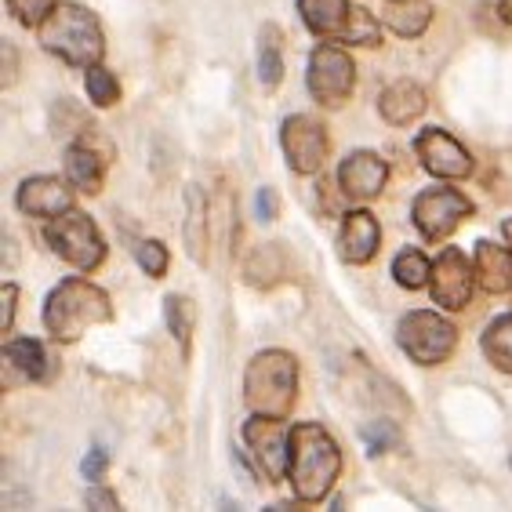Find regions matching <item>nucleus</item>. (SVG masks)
<instances>
[{
    "mask_svg": "<svg viewBox=\"0 0 512 512\" xmlns=\"http://www.w3.org/2000/svg\"><path fill=\"white\" fill-rule=\"evenodd\" d=\"M280 146H284L287 168L295 175H316L324 168L331 142H327V128L320 120L309 117V113H295L280 128Z\"/></svg>",
    "mask_w": 512,
    "mask_h": 512,
    "instance_id": "nucleus-9",
    "label": "nucleus"
},
{
    "mask_svg": "<svg viewBox=\"0 0 512 512\" xmlns=\"http://www.w3.org/2000/svg\"><path fill=\"white\" fill-rule=\"evenodd\" d=\"M414 153L422 160V168L436 178H469L473 175V157L469 149L444 128H425L414 138Z\"/></svg>",
    "mask_w": 512,
    "mask_h": 512,
    "instance_id": "nucleus-12",
    "label": "nucleus"
},
{
    "mask_svg": "<svg viewBox=\"0 0 512 512\" xmlns=\"http://www.w3.org/2000/svg\"><path fill=\"white\" fill-rule=\"evenodd\" d=\"M244 440L251 447V454L258 458L266 480L280 483L287 480V451H291V425H284V418L273 414H255L244 425Z\"/></svg>",
    "mask_w": 512,
    "mask_h": 512,
    "instance_id": "nucleus-10",
    "label": "nucleus"
},
{
    "mask_svg": "<svg viewBox=\"0 0 512 512\" xmlns=\"http://www.w3.org/2000/svg\"><path fill=\"white\" fill-rule=\"evenodd\" d=\"M84 505H88V509H102V512L120 509L117 494L106 491V487H88V494H84Z\"/></svg>",
    "mask_w": 512,
    "mask_h": 512,
    "instance_id": "nucleus-34",
    "label": "nucleus"
},
{
    "mask_svg": "<svg viewBox=\"0 0 512 512\" xmlns=\"http://www.w3.org/2000/svg\"><path fill=\"white\" fill-rule=\"evenodd\" d=\"M186 247L193 262L207 258V200L200 186L186 189Z\"/></svg>",
    "mask_w": 512,
    "mask_h": 512,
    "instance_id": "nucleus-22",
    "label": "nucleus"
},
{
    "mask_svg": "<svg viewBox=\"0 0 512 512\" xmlns=\"http://www.w3.org/2000/svg\"><path fill=\"white\" fill-rule=\"evenodd\" d=\"M389 182V164L371 149H356L338 168V189L349 200H375Z\"/></svg>",
    "mask_w": 512,
    "mask_h": 512,
    "instance_id": "nucleus-13",
    "label": "nucleus"
},
{
    "mask_svg": "<svg viewBox=\"0 0 512 512\" xmlns=\"http://www.w3.org/2000/svg\"><path fill=\"white\" fill-rule=\"evenodd\" d=\"M342 476V451L335 436L320 422L291 425V451H287V480L298 502H324Z\"/></svg>",
    "mask_w": 512,
    "mask_h": 512,
    "instance_id": "nucleus-1",
    "label": "nucleus"
},
{
    "mask_svg": "<svg viewBox=\"0 0 512 512\" xmlns=\"http://www.w3.org/2000/svg\"><path fill=\"white\" fill-rule=\"evenodd\" d=\"M309 95L320 106L338 109L342 102H349L356 88V66L349 59V51L338 44H316L309 55V73H306Z\"/></svg>",
    "mask_w": 512,
    "mask_h": 512,
    "instance_id": "nucleus-7",
    "label": "nucleus"
},
{
    "mask_svg": "<svg viewBox=\"0 0 512 512\" xmlns=\"http://www.w3.org/2000/svg\"><path fill=\"white\" fill-rule=\"evenodd\" d=\"M429 99H425L422 84H414V80H393L389 88L378 95V113H382L389 124L396 128H407L414 120L422 117Z\"/></svg>",
    "mask_w": 512,
    "mask_h": 512,
    "instance_id": "nucleus-16",
    "label": "nucleus"
},
{
    "mask_svg": "<svg viewBox=\"0 0 512 512\" xmlns=\"http://www.w3.org/2000/svg\"><path fill=\"white\" fill-rule=\"evenodd\" d=\"M480 345H483V356H487L498 371L512 375V313L494 316L491 324H487V331H483Z\"/></svg>",
    "mask_w": 512,
    "mask_h": 512,
    "instance_id": "nucleus-23",
    "label": "nucleus"
},
{
    "mask_svg": "<svg viewBox=\"0 0 512 512\" xmlns=\"http://www.w3.org/2000/svg\"><path fill=\"white\" fill-rule=\"evenodd\" d=\"M338 40H342V44H356V48H378V44H382V22L367 8H356L353 4L349 22H345V30Z\"/></svg>",
    "mask_w": 512,
    "mask_h": 512,
    "instance_id": "nucleus-27",
    "label": "nucleus"
},
{
    "mask_svg": "<svg viewBox=\"0 0 512 512\" xmlns=\"http://www.w3.org/2000/svg\"><path fill=\"white\" fill-rule=\"evenodd\" d=\"M37 37L48 55H59L66 66L77 69L99 66L102 55H106V37H102L95 11L80 8V4H59L37 26Z\"/></svg>",
    "mask_w": 512,
    "mask_h": 512,
    "instance_id": "nucleus-2",
    "label": "nucleus"
},
{
    "mask_svg": "<svg viewBox=\"0 0 512 512\" xmlns=\"http://www.w3.org/2000/svg\"><path fill=\"white\" fill-rule=\"evenodd\" d=\"M509 465H512V458H509Z\"/></svg>",
    "mask_w": 512,
    "mask_h": 512,
    "instance_id": "nucleus-39",
    "label": "nucleus"
},
{
    "mask_svg": "<svg viewBox=\"0 0 512 512\" xmlns=\"http://www.w3.org/2000/svg\"><path fill=\"white\" fill-rule=\"evenodd\" d=\"M498 15L512 26V0H502V4H498Z\"/></svg>",
    "mask_w": 512,
    "mask_h": 512,
    "instance_id": "nucleus-37",
    "label": "nucleus"
},
{
    "mask_svg": "<svg viewBox=\"0 0 512 512\" xmlns=\"http://www.w3.org/2000/svg\"><path fill=\"white\" fill-rule=\"evenodd\" d=\"M0 55H4V80H0V84H4V88H11V84H15V69H19L15 44H11V40H4V44H0Z\"/></svg>",
    "mask_w": 512,
    "mask_h": 512,
    "instance_id": "nucleus-36",
    "label": "nucleus"
},
{
    "mask_svg": "<svg viewBox=\"0 0 512 512\" xmlns=\"http://www.w3.org/2000/svg\"><path fill=\"white\" fill-rule=\"evenodd\" d=\"M393 276H396V284L404 287V291H422V287H429V280H433V262H429L422 251L407 247V251H400V255H396Z\"/></svg>",
    "mask_w": 512,
    "mask_h": 512,
    "instance_id": "nucleus-25",
    "label": "nucleus"
},
{
    "mask_svg": "<svg viewBox=\"0 0 512 512\" xmlns=\"http://www.w3.org/2000/svg\"><path fill=\"white\" fill-rule=\"evenodd\" d=\"M106 469H109L106 447H91V451L84 454V462H80V473H84V480H91V483H99L102 476H106Z\"/></svg>",
    "mask_w": 512,
    "mask_h": 512,
    "instance_id": "nucleus-32",
    "label": "nucleus"
},
{
    "mask_svg": "<svg viewBox=\"0 0 512 512\" xmlns=\"http://www.w3.org/2000/svg\"><path fill=\"white\" fill-rule=\"evenodd\" d=\"M476 284H480V280H476V266L465 258V251L444 247V255L436 258V266H433V280H429V295H433L436 306L458 313V309L469 306Z\"/></svg>",
    "mask_w": 512,
    "mask_h": 512,
    "instance_id": "nucleus-11",
    "label": "nucleus"
},
{
    "mask_svg": "<svg viewBox=\"0 0 512 512\" xmlns=\"http://www.w3.org/2000/svg\"><path fill=\"white\" fill-rule=\"evenodd\" d=\"M473 211V200L465 197V193H458L451 186H436L414 197L411 218L425 240H447Z\"/></svg>",
    "mask_w": 512,
    "mask_h": 512,
    "instance_id": "nucleus-8",
    "label": "nucleus"
},
{
    "mask_svg": "<svg viewBox=\"0 0 512 512\" xmlns=\"http://www.w3.org/2000/svg\"><path fill=\"white\" fill-rule=\"evenodd\" d=\"M244 400L255 414L287 418L298 400V360L284 349L251 356L244 371Z\"/></svg>",
    "mask_w": 512,
    "mask_h": 512,
    "instance_id": "nucleus-4",
    "label": "nucleus"
},
{
    "mask_svg": "<svg viewBox=\"0 0 512 512\" xmlns=\"http://www.w3.org/2000/svg\"><path fill=\"white\" fill-rule=\"evenodd\" d=\"M255 211L262 222H276V215H280V197H276L273 186H262L255 197Z\"/></svg>",
    "mask_w": 512,
    "mask_h": 512,
    "instance_id": "nucleus-33",
    "label": "nucleus"
},
{
    "mask_svg": "<svg viewBox=\"0 0 512 512\" xmlns=\"http://www.w3.org/2000/svg\"><path fill=\"white\" fill-rule=\"evenodd\" d=\"M84 88H88V99L95 102L99 109L117 106V99H120V84L106 66L84 69Z\"/></svg>",
    "mask_w": 512,
    "mask_h": 512,
    "instance_id": "nucleus-28",
    "label": "nucleus"
},
{
    "mask_svg": "<svg viewBox=\"0 0 512 512\" xmlns=\"http://www.w3.org/2000/svg\"><path fill=\"white\" fill-rule=\"evenodd\" d=\"M113 320V302L99 284L69 276L48 295L44 306V327L55 342H77L80 335H88L91 327L109 324Z\"/></svg>",
    "mask_w": 512,
    "mask_h": 512,
    "instance_id": "nucleus-3",
    "label": "nucleus"
},
{
    "mask_svg": "<svg viewBox=\"0 0 512 512\" xmlns=\"http://www.w3.org/2000/svg\"><path fill=\"white\" fill-rule=\"evenodd\" d=\"M502 237H505V244H509V251H512V218H505V226H502Z\"/></svg>",
    "mask_w": 512,
    "mask_h": 512,
    "instance_id": "nucleus-38",
    "label": "nucleus"
},
{
    "mask_svg": "<svg viewBox=\"0 0 512 512\" xmlns=\"http://www.w3.org/2000/svg\"><path fill=\"white\" fill-rule=\"evenodd\" d=\"M382 22L396 37H422L433 22V4L429 0H389L382 11Z\"/></svg>",
    "mask_w": 512,
    "mask_h": 512,
    "instance_id": "nucleus-21",
    "label": "nucleus"
},
{
    "mask_svg": "<svg viewBox=\"0 0 512 512\" xmlns=\"http://www.w3.org/2000/svg\"><path fill=\"white\" fill-rule=\"evenodd\" d=\"M338 247L349 266H367L382 247V226L371 211H349L338 229Z\"/></svg>",
    "mask_w": 512,
    "mask_h": 512,
    "instance_id": "nucleus-15",
    "label": "nucleus"
},
{
    "mask_svg": "<svg viewBox=\"0 0 512 512\" xmlns=\"http://www.w3.org/2000/svg\"><path fill=\"white\" fill-rule=\"evenodd\" d=\"M284 80V55H280V30L266 26L258 37V84L273 91Z\"/></svg>",
    "mask_w": 512,
    "mask_h": 512,
    "instance_id": "nucleus-24",
    "label": "nucleus"
},
{
    "mask_svg": "<svg viewBox=\"0 0 512 512\" xmlns=\"http://www.w3.org/2000/svg\"><path fill=\"white\" fill-rule=\"evenodd\" d=\"M360 436H364V444L371 454H385L389 447L400 444V429H396L393 422H367L364 429H360Z\"/></svg>",
    "mask_w": 512,
    "mask_h": 512,
    "instance_id": "nucleus-31",
    "label": "nucleus"
},
{
    "mask_svg": "<svg viewBox=\"0 0 512 512\" xmlns=\"http://www.w3.org/2000/svg\"><path fill=\"white\" fill-rule=\"evenodd\" d=\"M66 178L77 193L95 197V193H102V182H106V160L88 142H73L66 149Z\"/></svg>",
    "mask_w": 512,
    "mask_h": 512,
    "instance_id": "nucleus-18",
    "label": "nucleus"
},
{
    "mask_svg": "<svg viewBox=\"0 0 512 512\" xmlns=\"http://www.w3.org/2000/svg\"><path fill=\"white\" fill-rule=\"evenodd\" d=\"M4 364L19 378H26V382H48L51 371H55L48 349H44L37 338H11V342L4 345Z\"/></svg>",
    "mask_w": 512,
    "mask_h": 512,
    "instance_id": "nucleus-19",
    "label": "nucleus"
},
{
    "mask_svg": "<svg viewBox=\"0 0 512 512\" xmlns=\"http://www.w3.org/2000/svg\"><path fill=\"white\" fill-rule=\"evenodd\" d=\"M164 320L175 342L182 345V353L189 356V338H193V324H197V306L186 295H168L164 298Z\"/></svg>",
    "mask_w": 512,
    "mask_h": 512,
    "instance_id": "nucleus-26",
    "label": "nucleus"
},
{
    "mask_svg": "<svg viewBox=\"0 0 512 512\" xmlns=\"http://www.w3.org/2000/svg\"><path fill=\"white\" fill-rule=\"evenodd\" d=\"M4 4H8V11L15 15V22H22V26H33V30L48 19L51 11L59 8V0H4Z\"/></svg>",
    "mask_w": 512,
    "mask_h": 512,
    "instance_id": "nucleus-29",
    "label": "nucleus"
},
{
    "mask_svg": "<svg viewBox=\"0 0 512 512\" xmlns=\"http://www.w3.org/2000/svg\"><path fill=\"white\" fill-rule=\"evenodd\" d=\"M44 240H48V247L62 262H69L73 269H84V273L99 269L102 258H106V240H102L99 226L84 211H77V207H69L66 215L51 218L48 229H44Z\"/></svg>",
    "mask_w": 512,
    "mask_h": 512,
    "instance_id": "nucleus-5",
    "label": "nucleus"
},
{
    "mask_svg": "<svg viewBox=\"0 0 512 512\" xmlns=\"http://www.w3.org/2000/svg\"><path fill=\"white\" fill-rule=\"evenodd\" d=\"M0 298H4V316H0V331H4V335H11V324H15V302H19V287H15V284H4Z\"/></svg>",
    "mask_w": 512,
    "mask_h": 512,
    "instance_id": "nucleus-35",
    "label": "nucleus"
},
{
    "mask_svg": "<svg viewBox=\"0 0 512 512\" xmlns=\"http://www.w3.org/2000/svg\"><path fill=\"white\" fill-rule=\"evenodd\" d=\"M476 280H480L483 291L491 295H509L512 291V251L509 244H494V240H480L473 255Z\"/></svg>",
    "mask_w": 512,
    "mask_h": 512,
    "instance_id": "nucleus-17",
    "label": "nucleus"
},
{
    "mask_svg": "<svg viewBox=\"0 0 512 512\" xmlns=\"http://www.w3.org/2000/svg\"><path fill=\"white\" fill-rule=\"evenodd\" d=\"M135 258H138V266L146 269V276H153V280H160V276L168 273L171 255L160 240H142V244L135 247Z\"/></svg>",
    "mask_w": 512,
    "mask_h": 512,
    "instance_id": "nucleus-30",
    "label": "nucleus"
},
{
    "mask_svg": "<svg viewBox=\"0 0 512 512\" xmlns=\"http://www.w3.org/2000/svg\"><path fill=\"white\" fill-rule=\"evenodd\" d=\"M353 4L349 0H298V15L316 37H342Z\"/></svg>",
    "mask_w": 512,
    "mask_h": 512,
    "instance_id": "nucleus-20",
    "label": "nucleus"
},
{
    "mask_svg": "<svg viewBox=\"0 0 512 512\" xmlns=\"http://www.w3.org/2000/svg\"><path fill=\"white\" fill-rule=\"evenodd\" d=\"M396 342L411 356L414 364L422 367H440L451 360L454 345H458V327L451 320H444L440 313H429V309H418V313H407L396 327Z\"/></svg>",
    "mask_w": 512,
    "mask_h": 512,
    "instance_id": "nucleus-6",
    "label": "nucleus"
},
{
    "mask_svg": "<svg viewBox=\"0 0 512 512\" xmlns=\"http://www.w3.org/2000/svg\"><path fill=\"white\" fill-rule=\"evenodd\" d=\"M69 182V178H66ZM62 178L55 175H33L26 178L19 186V197H15V204H19V211H26V215L33 218H59L66 215L69 207H73V189L66 186Z\"/></svg>",
    "mask_w": 512,
    "mask_h": 512,
    "instance_id": "nucleus-14",
    "label": "nucleus"
}]
</instances>
